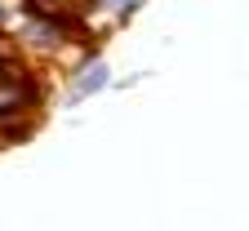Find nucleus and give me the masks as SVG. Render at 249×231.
Returning <instances> with one entry per match:
<instances>
[{
	"label": "nucleus",
	"instance_id": "1",
	"mask_svg": "<svg viewBox=\"0 0 249 231\" xmlns=\"http://www.w3.org/2000/svg\"><path fill=\"white\" fill-rule=\"evenodd\" d=\"M18 36L36 53H62L71 45V22H67V14H53L45 5H36V0H22V31Z\"/></svg>",
	"mask_w": 249,
	"mask_h": 231
},
{
	"label": "nucleus",
	"instance_id": "2",
	"mask_svg": "<svg viewBox=\"0 0 249 231\" xmlns=\"http://www.w3.org/2000/svg\"><path fill=\"white\" fill-rule=\"evenodd\" d=\"M40 103V85L31 71H18V76H0V120H18V116H31Z\"/></svg>",
	"mask_w": 249,
	"mask_h": 231
},
{
	"label": "nucleus",
	"instance_id": "3",
	"mask_svg": "<svg viewBox=\"0 0 249 231\" xmlns=\"http://www.w3.org/2000/svg\"><path fill=\"white\" fill-rule=\"evenodd\" d=\"M76 80H71V103H80V98H93L98 89H107V80H111V67L103 58H89L80 71H71Z\"/></svg>",
	"mask_w": 249,
	"mask_h": 231
},
{
	"label": "nucleus",
	"instance_id": "4",
	"mask_svg": "<svg viewBox=\"0 0 249 231\" xmlns=\"http://www.w3.org/2000/svg\"><path fill=\"white\" fill-rule=\"evenodd\" d=\"M103 9H111L116 18H129V14H138L142 9V0H98Z\"/></svg>",
	"mask_w": 249,
	"mask_h": 231
},
{
	"label": "nucleus",
	"instance_id": "5",
	"mask_svg": "<svg viewBox=\"0 0 249 231\" xmlns=\"http://www.w3.org/2000/svg\"><path fill=\"white\" fill-rule=\"evenodd\" d=\"M0 22H5V5H0Z\"/></svg>",
	"mask_w": 249,
	"mask_h": 231
}]
</instances>
